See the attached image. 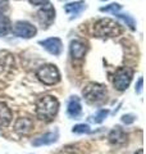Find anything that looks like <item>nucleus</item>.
<instances>
[{"mask_svg": "<svg viewBox=\"0 0 146 154\" xmlns=\"http://www.w3.org/2000/svg\"><path fill=\"white\" fill-rule=\"evenodd\" d=\"M72 132L73 134H90L91 130H90L89 125L80 123V125H76V126L72 128Z\"/></svg>", "mask_w": 146, "mask_h": 154, "instance_id": "obj_18", "label": "nucleus"}, {"mask_svg": "<svg viewBox=\"0 0 146 154\" xmlns=\"http://www.w3.org/2000/svg\"><path fill=\"white\" fill-rule=\"evenodd\" d=\"M135 154H144V150H142V149H138V150L136 152Z\"/></svg>", "mask_w": 146, "mask_h": 154, "instance_id": "obj_26", "label": "nucleus"}, {"mask_svg": "<svg viewBox=\"0 0 146 154\" xmlns=\"http://www.w3.org/2000/svg\"><path fill=\"white\" fill-rule=\"evenodd\" d=\"M133 77V69L129 67H119L114 73V88L118 91H124L129 86Z\"/></svg>", "mask_w": 146, "mask_h": 154, "instance_id": "obj_5", "label": "nucleus"}, {"mask_svg": "<svg viewBox=\"0 0 146 154\" xmlns=\"http://www.w3.org/2000/svg\"><path fill=\"white\" fill-rule=\"evenodd\" d=\"M86 9V4L85 2H75V3H69L67 4V5L64 7V11L71 14L72 18L73 17H77L78 14H81L82 12H84Z\"/></svg>", "mask_w": 146, "mask_h": 154, "instance_id": "obj_16", "label": "nucleus"}, {"mask_svg": "<svg viewBox=\"0 0 146 154\" xmlns=\"http://www.w3.org/2000/svg\"><path fill=\"white\" fill-rule=\"evenodd\" d=\"M135 119H136V116H133V114H124L123 117H122V122L126 123V125H131V123L135 122Z\"/></svg>", "mask_w": 146, "mask_h": 154, "instance_id": "obj_22", "label": "nucleus"}, {"mask_svg": "<svg viewBox=\"0 0 146 154\" xmlns=\"http://www.w3.org/2000/svg\"><path fill=\"white\" fill-rule=\"evenodd\" d=\"M103 2H104V0H103Z\"/></svg>", "mask_w": 146, "mask_h": 154, "instance_id": "obj_27", "label": "nucleus"}, {"mask_svg": "<svg viewBox=\"0 0 146 154\" xmlns=\"http://www.w3.org/2000/svg\"><path fill=\"white\" fill-rule=\"evenodd\" d=\"M106 88L101 84L97 82H90L86 85V88L82 90V95L87 103L90 104H97L101 103L106 98Z\"/></svg>", "mask_w": 146, "mask_h": 154, "instance_id": "obj_3", "label": "nucleus"}, {"mask_svg": "<svg viewBox=\"0 0 146 154\" xmlns=\"http://www.w3.org/2000/svg\"><path fill=\"white\" fill-rule=\"evenodd\" d=\"M36 32H37L36 27L26 21H18V22H16V25L13 26V33L18 37L31 38L36 35Z\"/></svg>", "mask_w": 146, "mask_h": 154, "instance_id": "obj_6", "label": "nucleus"}, {"mask_svg": "<svg viewBox=\"0 0 146 154\" xmlns=\"http://www.w3.org/2000/svg\"><path fill=\"white\" fill-rule=\"evenodd\" d=\"M69 50H71V55L75 59H82L87 51V45L82 40H72Z\"/></svg>", "mask_w": 146, "mask_h": 154, "instance_id": "obj_11", "label": "nucleus"}, {"mask_svg": "<svg viewBox=\"0 0 146 154\" xmlns=\"http://www.w3.org/2000/svg\"><path fill=\"white\" fill-rule=\"evenodd\" d=\"M33 128V121L27 117H19L14 123V130L19 135H26Z\"/></svg>", "mask_w": 146, "mask_h": 154, "instance_id": "obj_13", "label": "nucleus"}, {"mask_svg": "<svg viewBox=\"0 0 146 154\" xmlns=\"http://www.w3.org/2000/svg\"><path fill=\"white\" fill-rule=\"evenodd\" d=\"M109 143L114 146H122L124 145L128 140V135L126 134V131L120 126H115L108 135Z\"/></svg>", "mask_w": 146, "mask_h": 154, "instance_id": "obj_9", "label": "nucleus"}, {"mask_svg": "<svg viewBox=\"0 0 146 154\" xmlns=\"http://www.w3.org/2000/svg\"><path fill=\"white\" fill-rule=\"evenodd\" d=\"M14 69V58L9 51H0V79L9 77Z\"/></svg>", "mask_w": 146, "mask_h": 154, "instance_id": "obj_8", "label": "nucleus"}, {"mask_svg": "<svg viewBox=\"0 0 146 154\" xmlns=\"http://www.w3.org/2000/svg\"><path fill=\"white\" fill-rule=\"evenodd\" d=\"M67 113L71 118H77L80 117L82 113V107H81V102L80 98L77 96H72L68 102V107H67Z\"/></svg>", "mask_w": 146, "mask_h": 154, "instance_id": "obj_14", "label": "nucleus"}, {"mask_svg": "<svg viewBox=\"0 0 146 154\" xmlns=\"http://www.w3.org/2000/svg\"><path fill=\"white\" fill-rule=\"evenodd\" d=\"M55 19V9L50 3L45 4L37 12V21L42 27H49Z\"/></svg>", "mask_w": 146, "mask_h": 154, "instance_id": "obj_7", "label": "nucleus"}, {"mask_svg": "<svg viewBox=\"0 0 146 154\" xmlns=\"http://www.w3.org/2000/svg\"><path fill=\"white\" fill-rule=\"evenodd\" d=\"M120 8L122 5H119V4H117V3H113V4H110V5H106V7H101L100 8V12H109V13H118L120 11Z\"/></svg>", "mask_w": 146, "mask_h": 154, "instance_id": "obj_21", "label": "nucleus"}, {"mask_svg": "<svg viewBox=\"0 0 146 154\" xmlns=\"http://www.w3.org/2000/svg\"><path fill=\"white\" fill-rule=\"evenodd\" d=\"M40 45H42L44 49H46L53 55H59L63 49L62 40L58 37H50V38H46V40H42L40 41Z\"/></svg>", "mask_w": 146, "mask_h": 154, "instance_id": "obj_10", "label": "nucleus"}, {"mask_svg": "<svg viewBox=\"0 0 146 154\" xmlns=\"http://www.w3.org/2000/svg\"><path fill=\"white\" fill-rule=\"evenodd\" d=\"M109 114V110L108 109H100L99 112H97L95 116H94V118H92V121H94L95 123H101L104 121V119L106 118V116Z\"/></svg>", "mask_w": 146, "mask_h": 154, "instance_id": "obj_19", "label": "nucleus"}, {"mask_svg": "<svg viewBox=\"0 0 146 154\" xmlns=\"http://www.w3.org/2000/svg\"><path fill=\"white\" fill-rule=\"evenodd\" d=\"M12 119H13V114L11 108L7 104L0 102V130L8 127L11 125Z\"/></svg>", "mask_w": 146, "mask_h": 154, "instance_id": "obj_15", "label": "nucleus"}, {"mask_svg": "<svg viewBox=\"0 0 146 154\" xmlns=\"http://www.w3.org/2000/svg\"><path fill=\"white\" fill-rule=\"evenodd\" d=\"M9 9V2L8 0H0V14L5 13Z\"/></svg>", "mask_w": 146, "mask_h": 154, "instance_id": "obj_23", "label": "nucleus"}, {"mask_svg": "<svg viewBox=\"0 0 146 154\" xmlns=\"http://www.w3.org/2000/svg\"><path fill=\"white\" fill-rule=\"evenodd\" d=\"M117 17L123 19V21L127 23V26H129L131 30H136V22L131 16H128V14H117Z\"/></svg>", "mask_w": 146, "mask_h": 154, "instance_id": "obj_20", "label": "nucleus"}, {"mask_svg": "<svg viewBox=\"0 0 146 154\" xmlns=\"http://www.w3.org/2000/svg\"><path fill=\"white\" fill-rule=\"evenodd\" d=\"M12 30L11 19L4 14H0V36H5Z\"/></svg>", "mask_w": 146, "mask_h": 154, "instance_id": "obj_17", "label": "nucleus"}, {"mask_svg": "<svg viewBox=\"0 0 146 154\" xmlns=\"http://www.w3.org/2000/svg\"><path fill=\"white\" fill-rule=\"evenodd\" d=\"M142 77H140L138 81H137V86H136V94H141V91H142Z\"/></svg>", "mask_w": 146, "mask_h": 154, "instance_id": "obj_25", "label": "nucleus"}, {"mask_svg": "<svg viewBox=\"0 0 146 154\" xmlns=\"http://www.w3.org/2000/svg\"><path fill=\"white\" fill-rule=\"evenodd\" d=\"M92 32L96 37H115L122 33V27L110 18H101L95 22Z\"/></svg>", "mask_w": 146, "mask_h": 154, "instance_id": "obj_2", "label": "nucleus"}, {"mask_svg": "<svg viewBox=\"0 0 146 154\" xmlns=\"http://www.w3.org/2000/svg\"><path fill=\"white\" fill-rule=\"evenodd\" d=\"M59 137V134L58 131H54V132H46L41 135V136H37L36 139L32 140V145L33 146H44V145H50V144L55 143Z\"/></svg>", "mask_w": 146, "mask_h": 154, "instance_id": "obj_12", "label": "nucleus"}, {"mask_svg": "<svg viewBox=\"0 0 146 154\" xmlns=\"http://www.w3.org/2000/svg\"><path fill=\"white\" fill-rule=\"evenodd\" d=\"M58 110H59V102L53 95L42 96L36 103V116L38 119H41L44 122L53 121Z\"/></svg>", "mask_w": 146, "mask_h": 154, "instance_id": "obj_1", "label": "nucleus"}, {"mask_svg": "<svg viewBox=\"0 0 146 154\" xmlns=\"http://www.w3.org/2000/svg\"><path fill=\"white\" fill-rule=\"evenodd\" d=\"M36 76L44 85H47V86L55 85L60 81L59 69H58L56 66H54V64L41 66L40 68L36 71Z\"/></svg>", "mask_w": 146, "mask_h": 154, "instance_id": "obj_4", "label": "nucleus"}, {"mask_svg": "<svg viewBox=\"0 0 146 154\" xmlns=\"http://www.w3.org/2000/svg\"><path fill=\"white\" fill-rule=\"evenodd\" d=\"M30 3L32 5H45L49 3V0H30Z\"/></svg>", "mask_w": 146, "mask_h": 154, "instance_id": "obj_24", "label": "nucleus"}]
</instances>
